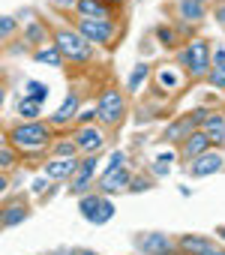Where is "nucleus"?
<instances>
[{"mask_svg": "<svg viewBox=\"0 0 225 255\" xmlns=\"http://www.w3.org/2000/svg\"><path fill=\"white\" fill-rule=\"evenodd\" d=\"M54 45H57L60 57L75 60V63H87L90 54H93L90 42H87L78 30H57V33H54Z\"/></svg>", "mask_w": 225, "mask_h": 255, "instance_id": "obj_1", "label": "nucleus"}, {"mask_svg": "<svg viewBox=\"0 0 225 255\" xmlns=\"http://www.w3.org/2000/svg\"><path fill=\"white\" fill-rule=\"evenodd\" d=\"M78 210L90 225H105L111 216H114V201H108L105 195H84L78 201Z\"/></svg>", "mask_w": 225, "mask_h": 255, "instance_id": "obj_2", "label": "nucleus"}, {"mask_svg": "<svg viewBox=\"0 0 225 255\" xmlns=\"http://www.w3.org/2000/svg\"><path fill=\"white\" fill-rule=\"evenodd\" d=\"M51 141V129L39 120H27L24 126L12 129V144L15 147H42Z\"/></svg>", "mask_w": 225, "mask_h": 255, "instance_id": "obj_3", "label": "nucleus"}, {"mask_svg": "<svg viewBox=\"0 0 225 255\" xmlns=\"http://www.w3.org/2000/svg\"><path fill=\"white\" fill-rule=\"evenodd\" d=\"M183 66H186V72H192L195 78L198 75H204L207 69H210V45L204 42V39H192L186 48H183Z\"/></svg>", "mask_w": 225, "mask_h": 255, "instance_id": "obj_4", "label": "nucleus"}, {"mask_svg": "<svg viewBox=\"0 0 225 255\" xmlns=\"http://www.w3.org/2000/svg\"><path fill=\"white\" fill-rule=\"evenodd\" d=\"M78 33L93 45H105V42H111L114 39V24H111L108 18H81V24H78Z\"/></svg>", "mask_w": 225, "mask_h": 255, "instance_id": "obj_5", "label": "nucleus"}, {"mask_svg": "<svg viewBox=\"0 0 225 255\" xmlns=\"http://www.w3.org/2000/svg\"><path fill=\"white\" fill-rule=\"evenodd\" d=\"M96 117L102 123H117L123 117V96H120V90H105L96 99Z\"/></svg>", "mask_w": 225, "mask_h": 255, "instance_id": "obj_6", "label": "nucleus"}, {"mask_svg": "<svg viewBox=\"0 0 225 255\" xmlns=\"http://www.w3.org/2000/svg\"><path fill=\"white\" fill-rule=\"evenodd\" d=\"M96 168H99V153H87V159H81V162H78V168H75V174L69 177V180H72V183H69V189H72L75 195H81V192L93 183Z\"/></svg>", "mask_w": 225, "mask_h": 255, "instance_id": "obj_7", "label": "nucleus"}, {"mask_svg": "<svg viewBox=\"0 0 225 255\" xmlns=\"http://www.w3.org/2000/svg\"><path fill=\"white\" fill-rule=\"evenodd\" d=\"M135 243L144 249V255H171V237L168 234L147 231V234H138Z\"/></svg>", "mask_w": 225, "mask_h": 255, "instance_id": "obj_8", "label": "nucleus"}, {"mask_svg": "<svg viewBox=\"0 0 225 255\" xmlns=\"http://www.w3.org/2000/svg\"><path fill=\"white\" fill-rule=\"evenodd\" d=\"M222 165H225V159H222L219 153L207 150V153H201V156L189 159V174H192V177H207V174H216Z\"/></svg>", "mask_w": 225, "mask_h": 255, "instance_id": "obj_9", "label": "nucleus"}, {"mask_svg": "<svg viewBox=\"0 0 225 255\" xmlns=\"http://www.w3.org/2000/svg\"><path fill=\"white\" fill-rule=\"evenodd\" d=\"M129 171L120 165V168H108L102 177H99V189L102 192H120V189H129Z\"/></svg>", "mask_w": 225, "mask_h": 255, "instance_id": "obj_10", "label": "nucleus"}, {"mask_svg": "<svg viewBox=\"0 0 225 255\" xmlns=\"http://www.w3.org/2000/svg\"><path fill=\"white\" fill-rule=\"evenodd\" d=\"M75 168H78V159L75 156H57V159H51L45 165V177L48 180H69L75 174Z\"/></svg>", "mask_w": 225, "mask_h": 255, "instance_id": "obj_11", "label": "nucleus"}, {"mask_svg": "<svg viewBox=\"0 0 225 255\" xmlns=\"http://www.w3.org/2000/svg\"><path fill=\"white\" fill-rule=\"evenodd\" d=\"M27 216H30V207H27L21 198H15V201H9L3 210H0V225H3V228H12V225H21Z\"/></svg>", "mask_w": 225, "mask_h": 255, "instance_id": "obj_12", "label": "nucleus"}, {"mask_svg": "<svg viewBox=\"0 0 225 255\" xmlns=\"http://www.w3.org/2000/svg\"><path fill=\"white\" fill-rule=\"evenodd\" d=\"M102 132L96 129V126H81V129L75 132V147H81V150H87V153H96L99 147H102Z\"/></svg>", "mask_w": 225, "mask_h": 255, "instance_id": "obj_13", "label": "nucleus"}, {"mask_svg": "<svg viewBox=\"0 0 225 255\" xmlns=\"http://www.w3.org/2000/svg\"><path fill=\"white\" fill-rule=\"evenodd\" d=\"M207 150H210V138H207L204 132H189V135H186L183 153H186L189 159H195V156H201V153H207Z\"/></svg>", "mask_w": 225, "mask_h": 255, "instance_id": "obj_14", "label": "nucleus"}, {"mask_svg": "<svg viewBox=\"0 0 225 255\" xmlns=\"http://www.w3.org/2000/svg\"><path fill=\"white\" fill-rule=\"evenodd\" d=\"M207 138H210V144L216 141V144H222L225 141V120L219 117V114H207V120H204V129H201Z\"/></svg>", "mask_w": 225, "mask_h": 255, "instance_id": "obj_15", "label": "nucleus"}, {"mask_svg": "<svg viewBox=\"0 0 225 255\" xmlns=\"http://www.w3.org/2000/svg\"><path fill=\"white\" fill-rule=\"evenodd\" d=\"M75 9L81 12V18H105L108 15V3H105V0H78Z\"/></svg>", "mask_w": 225, "mask_h": 255, "instance_id": "obj_16", "label": "nucleus"}, {"mask_svg": "<svg viewBox=\"0 0 225 255\" xmlns=\"http://www.w3.org/2000/svg\"><path fill=\"white\" fill-rule=\"evenodd\" d=\"M207 246H213L207 237H198V234H195V237H192V234L180 237V249H183V252H189V255H201Z\"/></svg>", "mask_w": 225, "mask_h": 255, "instance_id": "obj_17", "label": "nucleus"}, {"mask_svg": "<svg viewBox=\"0 0 225 255\" xmlns=\"http://www.w3.org/2000/svg\"><path fill=\"white\" fill-rule=\"evenodd\" d=\"M75 111H78V96H75V93H69V96L63 99V105L54 111V123H66L69 117H75Z\"/></svg>", "mask_w": 225, "mask_h": 255, "instance_id": "obj_18", "label": "nucleus"}, {"mask_svg": "<svg viewBox=\"0 0 225 255\" xmlns=\"http://www.w3.org/2000/svg\"><path fill=\"white\" fill-rule=\"evenodd\" d=\"M189 132H195V123H192V117H183L168 129V138H186Z\"/></svg>", "mask_w": 225, "mask_h": 255, "instance_id": "obj_19", "label": "nucleus"}, {"mask_svg": "<svg viewBox=\"0 0 225 255\" xmlns=\"http://www.w3.org/2000/svg\"><path fill=\"white\" fill-rule=\"evenodd\" d=\"M24 96L42 105V102L48 99V87H45V84H39V81H27V87H24Z\"/></svg>", "mask_w": 225, "mask_h": 255, "instance_id": "obj_20", "label": "nucleus"}, {"mask_svg": "<svg viewBox=\"0 0 225 255\" xmlns=\"http://www.w3.org/2000/svg\"><path fill=\"white\" fill-rule=\"evenodd\" d=\"M144 78H147V63H138V66L129 72V78H126V90H138V87L144 84Z\"/></svg>", "mask_w": 225, "mask_h": 255, "instance_id": "obj_21", "label": "nucleus"}, {"mask_svg": "<svg viewBox=\"0 0 225 255\" xmlns=\"http://www.w3.org/2000/svg\"><path fill=\"white\" fill-rule=\"evenodd\" d=\"M180 15L186 21H198L204 15V9H201V3H195V0H183V3H180Z\"/></svg>", "mask_w": 225, "mask_h": 255, "instance_id": "obj_22", "label": "nucleus"}, {"mask_svg": "<svg viewBox=\"0 0 225 255\" xmlns=\"http://www.w3.org/2000/svg\"><path fill=\"white\" fill-rule=\"evenodd\" d=\"M36 60H39V63H48V66H60V51H57V45L39 48V51H36Z\"/></svg>", "mask_w": 225, "mask_h": 255, "instance_id": "obj_23", "label": "nucleus"}, {"mask_svg": "<svg viewBox=\"0 0 225 255\" xmlns=\"http://www.w3.org/2000/svg\"><path fill=\"white\" fill-rule=\"evenodd\" d=\"M18 114L27 117V120H36V117H39V102H33V99L24 96V99L18 102Z\"/></svg>", "mask_w": 225, "mask_h": 255, "instance_id": "obj_24", "label": "nucleus"}, {"mask_svg": "<svg viewBox=\"0 0 225 255\" xmlns=\"http://www.w3.org/2000/svg\"><path fill=\"white\" fill-rule=\"evenodd\" d=\"M177 84H180V75H177L174 69H162V72H159V87H162V90H174Z\"/></svg>", "mask_w": 225, "mask_h": 255, "instance_id": "obj_25", "label": "nucleus"}, {"mask_svg": "<svg viewBox=\"0 0 225 255\" xmlns=\"http://www.w3.org/2000/svg\"><path fill=\"white\" fill-rule=\"evenodd\" d=\"M15 27H18V21H15L12 15H3V18H0V39L12 36V33H15Z\"/></svg>", "mask_w": 225, "mask_h": 255, "instance_id": "obj_26", "label": "nucleus"}, {"mask_svg": "<svg viewBox=\"0 0 225 255\" xmlns=\"http://www.w3.org/2000/svg\"><path fill=\"white\" fill-rule=\"evenodd\" d=\"M27 39H30V42H42V39H45V30H42V24L30 21V27H27Z\"/></svg>", "mask_w": 225, "mask_h": 255, "instance_id": "obj_27", "label": "nucleus"}, {"mask_svg": "<svg viewBox=\"0 0 225 255\" xmlns=\"http://www.w3.org/2000/svg\"><path fill=\"white\" fill-rule=\"evenodd\" d=\"M78 147H75V141H60V144H54V153L57 156H72Z\"/></svg>", "mask_w": 225, "mask_h": 255, "instance_id": "obj_28", "label": "nucleus"}, {"mask_svg": "<svg viewBox=\"0 0 225 255\" xmlns=\"http://www.w3.org/2000/svg\"><path fill=\"white\" fill-rule=\"evenodd\" d=\"M210 84H213V87H225V66H213V72H210Z\"/></svg>", "mask_w": 225, "mask_h": 255, "instance_id": "obj_29", "label": "nucleus"}, {"mask_svg": "<svg viewBox=\"0 0 225 255\" xmlns=\"http://www.w3.org/2000/svg\"><path fill=\"white\" fill-rule=\"evenodd\" d=\"M123 162H126V156L117 150V153H111V159H108V168H120ZM108 168H105V171H108Z\"/></svg>", "mask_w": 225, "mask_h": 255, "instance_id": "obj_30", "label": "nucleus"}, {"mask_svg": "<svg viewBox=\"0 0 225 255\" xmlns=\"http://www.w3.org/2000/svg\"><path fill=\"white\" fill-rule=\"evenodd\" d=\"M153 183H147V180H129V189L132 192H141V189H150Z\"/></svg>", "mask_w": 225, "mask_h": 255, "instance_id": "obj_31", "label": "nucleus"}, {"mask_svg": "<svg viewBox=\"0 0 225 255\" xmlns=\"http://www.w3.org/2000/svg\"><path fill=\"white\" fill-rule=\"evenodd\" d=\"M210 63L213 66H225V48H219L216 54H210Z\"/></svg>", "mask_w": 225, "mask_h": 255, "instance_id": "obj_32", "label": "nucleus"}, {"mask_svg": "<svg viewBox=\"0 0 225 255\" xmlns=\"http://www.w3.org/2000/svg\"><path fill=\"white\" fill-rule=\"evenodd\" d=\"M156 162H162V165H171V162H174V153H171V150H165V153H159V156H156Z\"/></svg>", "mask_w": 225, "mask_h": 255, "instance_id": "obj_33", "label": "nucleus"}, {"mask_svg": "<svg viewBox=\"0 0 225 255\" xmlns=\"http://www.w3.org/2000/svg\"><path fill=\"white\" fill-rule=\"evenodd\" d=\"M168 168H171V165H162V162H156V165H153V171H156L159 177H165V174H168Z\"/></svg>", "mask_w": 225, "mask_h": 255, "instance_id": "obj_34", "label": "nucleus"}, {"mask_svg": "<svg viewBox=\"0 0 225 255\" xmlns=\"http://www.w3.org/2000/svg\"><path fill=\"white\" fill-rule=\"evenodd\" d=\"M12 162V156H9V150H3V147H0V165H9Z\"/></svg>", "mask_w": 225, "mask_h": 255, "instance_id": "obj_35", "label": "nucleus"}, {"mask_svg": "<svg viewBox=\"0 0 225 255\" xmlns=\"http://www.w3.org/2000/svg\"><path fill=\"white\" fill-rule=\"evenodd\" d=\"M45 186H48V177H39V180H36V183H33V189H36V192H42V189H45Z\"/></svg>", "mask_w": 225, "mask_h": 255, "instance_id": "obj_36", "label": "nucleus"}, {"mask_svg": "<svg viewBox=\"0 0 225 255\" xmlns=\"http://www.w3.org/2000/svg\"><path fill=\"white\" fill-rule=\"evenodd\" d=\"M201 255H225V249H216V246H207Z\"/></svg>", "mask_w": 225, "mask_h": 255, "instance_id": "obj_37", "label": "nucleus"}, {"mask_svg": "<svg viewBox=\"0 0 225 255\" xmlns=\"http://www.w3.org/2000/svg\"><path fill=\"white\" fill-rule=\"evenodd\" d=\"M51 255H78V252H75V249H54Z\"/></svg>", "mask_w": 225, "mask_h": 255, "instance_id": "obj_38", "label": "nucleus"}, {"mask_svg": "<svg viewBox=\"0 0 225 255\" xmlns=\"http://www.w3.org/2000/svg\"><path fill=\"white\" fill-rule=\"evenodd\" d=\"M60 6H72V3H78V0H57Z\"/></svg>", "mask_w": 225, "mask_h": 255, "instance_id": "obj_39", "label": "nucleus"}, {"mask_svg": "<svg viewBox=\"0 0 225 255\" xmlns=\"http://www.w3.org/2000/svg\"><path fill=\"white\" fill-rule=\"evenodd\" d=\"M3 99H6V90H3V84H0V105H3Z\"/></svg>", "mask_w": 225, "mask_h": 255, "instance_id": "obj_40", "label": "nucleus"}, {"mask_svg": "<svg viewBox=\"0 0 225 255\" xmlns=\"http://www.w3.org/2000/svg\"><path fill=\"white\" fill-rule=\"evenodd\" d=\"M78 255H96V252H90V249H75Z\"/></svg>", "mask_w": 225, "mask_h": 255, "instance_id": "obj_41", "label": "nucleus"}, {"mask_svg": "<svg viewBox=\"0 0 225 255\" xmlns=\"http://www.w3.org/2000/svg\"><path fill=\"white\" fill-rule=\"evenodd\" d=\"M3 189H6V177H3V174H0V192H3Z\"/></svg>", "mask_w": 225, "mask_h": 255, "instance_id": "obj_42", "label": "nucleus"}, {"mask_svg": "<svg viewBox=\"0 0 225 255\" xmlns=\"http://www.w3.org/2000/svg\"><path fill=\"white\" fill-rule=\"evenodd\" d=\"M216 234H219V237H225V225H219V228H216Z\"/></svg>", "mask_w": 225, "mask_h": 255, "instance_id": "obj_43", "label": "nucleus"}, {"mask_svg": "<svg viewBox=\"0 0 225 255\" xmlns=\"http://www.w3.org/2000/svg\"><path fill=\"white\" fill-rule=\"evenodd\" d=\"M219 18H222V21H225V6H222V12H219Z\"/></svg>", "mask_w": 225, "mask_h": 255, "instance_id": "obj_44", "label": "nucleus"}, {"mask_svg": "<svg viewBox=\"0 0 225 255\" xmlns=\"http://www.w3.org/2000/svg\"><path fill=\"white\" fill-rule=\"evenodd\" d=\"M195 3H204V0H195Z\"/></svg>", "mask_w": 225, "mask_h": 255, "instance_id": "obj_45", "label": "nucleus"}, {"mask_svg": "<svg viewBox=\"0 0 225 255\" xmlns=\"http://www.w3.org/2000/svg\"><path fill=\"white\" fill-rule=\"evenodd\" d=\"M0 147H3V138H0Z\"/></svg>", "mask_w": 225, "mask_h": 255, "instance_id": "obj_46", "label": "nucleus"}]
</instances>
